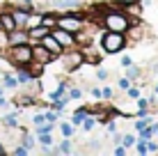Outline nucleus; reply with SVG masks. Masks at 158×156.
Segmentation results:
<instances>
[{
	"instance_id": "obj_1",
	"label": "nucleus",
	"mask_w": 158,
	"mask_h": 156,
	"mask_svg": "<svg viewBox=\"0 0 158 156\" xmlns=\"http://www.w3.org/2000/svg\"><path fill=\"white\" fill-rule=\"evenodd\" d=\"M99 23L103 30H112V32H126L131 28V16L126 14V9H119V2L115 5V9H101Z\"/></svg>"
},
{
	"instance_id": "obj_2",
	"label": "nucleus",
	"mask_w": 158,
	"mask_h": 156,
	"mask_svg": "<svg viewBox=\"0 0 158 156\" xmlns=\"http://www.w3.org/2000/svg\"><path fill=\"white\" fill-rule=\"evenodd\" d=\"M126 46H128L126 32H112V30H103L101 32V51L106 53V55L122 53Z\"/></svg>"
},
{
	"instance_id": "obj_3",
	"label": "nucleus",
	"mask_w": 158,
	"mask_h": 156,
	"mask_svg": "<svg viewBox=\"0 0 158 156\" xmlns=\"http://www.w3.org/2000/svg\"><path fill=\"white\" fill-rule=\"evenodd\" d=\"M57 28L76 35V32H80L85 28V14L76 12V9H69V12H64V14H57Z\"/></svg>"
},
{
	"instance_id": "obj_4",
	"label": "nucleus",
	"mask_w": 158,
	"mask_h": 156,
	"mask_svg": "<svg viewBox=\"0 0 158 156\" xmlns=\"http://www.w3.org/2000/svg\"><path fill=\"white\" fill-rule=\"evenodd\" d=\"M7 57L14 67H28L32 62V46L30 44H16L7 48Z\"/></svg>"
},
{
	"instance_id": "obj_5",
	"label": "nucleus",
	"mask_w": 158,
	"mask_h": 156,
	"mask_svg": "<svg viewBox=\"0 0 158 156\" xmlns=\"http://www.w3.org/2000/svg\"><path fill=\"white\" fill-rule=\"evenodd\" d=\"M60 60L64 62V69L71 74V71H78V69L85 64V53H83V48L73 46V48H67V51L60 55Z\"/></svg>"
},
{
	"instance_id": "obj_6",
	"label": "nucleus",
	"mask_w": 158,
	"mask_h": 156,
	"mask_svg": "<svg viewBox=\"0 0 158 156\" xmlns=\"http://www.w3.org/2000/svg\"><path fill=\"white\" fill-rule=\"evenodd\" d=\"M32 46V60L35 62H41V64H51V62H55L60 60L57 55H53L51 51H48L46 46L41 44V41H35V44H30Z\"/></svg>"
},
{
	"instance_id": "obj_7",
	"label": "nucleus",
	"mask_w": 158,
	"mask_h": 156,
	"mask_svg": "<svg viewBox=\"0 0 158 156\" xmlns=\"http://www.w3.org/2000/svg\"><path fill=\"white\" fill-rule=\"evenodd\" d=\"M51 35H53V37H55V39L60 41V44L64 46V51L76 46V37H73V32H67V30H62V28H53V30H51Z\"/></svg>"
},
{
	"instance_id": "obj_8",
	"label": "nucleus",
	"mask_w": 158,
	"mask_h": 156,
	"mask_svg": "<svg viewBox=\"0 0 158 156\" xmlns=\"http://www.w3.org/2000/svg\"><path fill=\"white\" fill-rule=\"evenodd\" d=\"M41 44H44V46H46V48H48V51H51V53H53V55H57V57H60V55H62V53H64V46H62V44H60V41H57V39H55V37H53V35H51V32H48V35H46V37H44V39H41Z\"/></svg>"
},
{
	"instance_id": "obj_9",
	"label": "nucleus",
	"mask_w": 158,
	"mask_h": 156,
	"mask_svg": "<svg viewBox=\"0 0 158 156\" xmlns=\"http://www.w3.org/2000/svg\"><path fill=\"white\" fill-rule=\"evenodd\" d=\"M16 44H30L25 28H16V30L9 32V46H16Z\"/></svg>"
},
{
	"instance_id": "obj_10",
	"label": "nucleus",
	"mask_w": 158,
	"mask_h": 156,
	"mask_svg": "<svg viewBox=\"0 0 158 156\" xmlns=\"http://www.w3.org/2000/svg\"><path fill=\"white\" fill-rule=\"evenodd\" d=\"M48 32H51V30H48L46 25H35V28H30V30H28V39H30V44H35V41H41L44 37L48 35Z\"/></svg>"
},
{
	"instance_id": "obj_11",
	"label": "nucleus",
	"mask_w": 158,
	"mask_h": 156,
	"mask_svg": "<svg viewBox=\"0 0 158 156\" xmlns=\"http://www.w3.org/2000/svg\"><path fill=\"white\" fill-rule=\"evenodd\" d=\"M28 14H30V9H25V7H16V9H12V16H14V21H16V28H25Z\"/></svg>"
},
{
	"instance_id": "obj_12",
	"label": "nucleus",
	"mask_w": 158,
	"mask_h": 156,
	"mask_svg": "<svg viewBox=\"0 0 158 156\" xmlns=\"http://www.w3.org/2000/svg\"><path fill=\"white\" fill-rule=\"evenodd\" d=\"M0 28H2V30H7V32L16 30V21H14L12 12H0Z\"/></svg>"
},
{
	"instance_id": "obj_13",
	"label": "nucleus",
	"mask_w": 158,
	"mask_h": 156,
	"mask_svg": "<svg viewBox=\"0 0 158 156\" xmlns=\"http://www.w3.org/2000/svg\"><path fill=\"white\" fill-rule=\"evenodd\" d=\"M76 46H78V48H85V46H89L92 44V35H89V32H87L85 28L83 30H80V32H76Z\"/></svg>"
},
{
	"instance_id": "obj_14",
	"label": "nucleus",
	"mask_w": 158,
	"mask_h": 156,
	"mask_svg": "<svg viewBox=\"0 0 158 156\" xmlns=\"http://www.w3.org/2000/svg\"><path fill=\"white\" fill-rule=\"evenodd\" d=\"M53 2V7H57V9H76L78 7V0H51Z\"/></svg>"
},
{
	"instance_id": "obj_15",
	"label": "nucleus",
	"mask_w": 158,
	"mask_h": 156,
	"mask_svg": "<svg viewBox=\"0 0 158 156\" xmlns=\"http://www.w3.org/2000/svg\"><path fill=\"white\" fill-rule=\"evenodd\" d=\"M41 25H46L48 30L57 28V14H41Z\"/></svg>"
},
{
	"instance_id": "obj_16",
	"label": "nucleus",
	"mask_w": 158,
	"mask_h": 156,
	"mask_svg": "<svg viewBox=\"0 0 158 156\" xmlns=\"http://www.w3.org/2000/svg\"><path fill=\"white\" fill-rule=\"evenodd\" d=\"M16 80H19V83H23V85H28V83H32L35 78L30 76V71H28L25 67H19V71H16Z\"/></svg>"
},
{
	"instance_id": "obj_17",
	"label": "nucleus",
	"mask_w": 158,
	"mask_h": 156,
	"mask_svg": "<svg viewBox=\"0 0 158 156\" xmlns=\"http://www.w3.org/2000/svg\"><path fill=\"white\" fill-rule=\"evenodd\" d=\"M94 126H96V117H94V115L89 112V115H87L85 120H83V124H80V129H83V131L87 133V131H94Z\"/></svg>"
},
{
	"instance_id": "obj_18",
	"label": "nucleus",
	"mask_w": 158,
	"mask_h": 156,
	"mask_svg": "<svg viewBox=\"0 0 158 156\" xmlns=\"http://www.w3.org/2000/svg\"><path fill=\"white\" fill-rule=\"evenodd\" d=\"M55 154H73V147H71V140L69 138H64L62 142H60V147L55 149Z\"/></svg>"
},
{
	"instance_id": "obj_19",
	"label": "nucleus",
	"mask_w": 158,
	"mask_h": 156,
	"mask_svg": "<svg viewBox=\"0 0 158 156\" xmlns=\"http://www.w3.org/2000/svg\"><path fill=\"white\" fill-rule=\"evenodd\" d=\"M35 25H41V14H28V21H25V30L35 28Z\"/></svg>"
},
{
	"instance_id": "obj_20",
	"label": "nucleus",
	"mask_w": 158,
	"mask_h": 156,
	"mask_svg": "<svg viewBox=\"0 0 158 156\" xmlns=\"http://www.w3.org/2000/svg\"><path fill=\"white\" fill-rule=\"evenodd\" d=\"M60 131H62V136H64V138H71V136H73V131H76V126L71 124V122H62V124H60Z\"/></svg>"
},
{
	"instance_id": "obj_21",
	"label": "nucleus",
	"mask_w": 158,
	"mask_h": 156,
	"mask_svg": "<svg viewBox=\"0 0 158 156\" xmlns=\"http://www.w3.org/2000/svg\"><path fill=\"white\" fill-rule=\"evenodd\" d=\"M9 48V32L0 28V51H7Z\"/></svg>"
},
{
	"instance_id": "obj_22",
	"label": "nucleus",
	"mask_w": 158,
	"mask_h": 156,
	"mask_svg": "<svg viewBox=\"0 0 158 156\" xmlns=\"http://www.w3.org/2000/svg\"><path fill=\"white\" fill-rule=\"evenodd\" d=\"M2 83H5V87H9V90H16V87H19V80H16L14 76H9V74H5Z\"/></svg>"
},
{
	"instance_id": "obj_23",
	"label": "nucleus",
	"mask_w": 158,
	"mask_h": 156,
	"mask_svg": "<svg viewBox=\"0 0 158 156\" xmlns=\"http://www.w3.org/2000/svg\"><path fill=\"white\" fill-rule=\"evenodd\" d=\"M37 138H39V142L44 147H51L53 145V133H37Z\"/></svg>"
},
{
	"instance_id": "obj_24",
	"label": "nucleus",
	"mask_w": 158,
	"mask_h": 156,
	"mask_svg": "<svg viewBox=\"0 0 158 156\" xmlns=\"http://www.w3.org/2000/svg\"><path fill=\"white\" fill-rule=\"evenodd\" d=\"M135 152H138V154H149V149H147V140H144V138H140V140H135Z\"/></svg>"
},
{
	"instance_id": "obj_25",
	"label": "nucleus",
	"mask_w": 158,
	"mask_h": 156,
	"mask_svg": "<svg viewBox=\"0 0 158 156\" xmlns=\"http://www.w3.org/2000/svg\"><path fill=\"white\" fill-rule=\"evenodd\" d=\"M53 122H41V124H37V133H53Z\"/></svg>"
},
{
	"instance_id": "obj_26",
	"label": "nucleus",
	"mask_w": 158,
	"mask_h": 156,
	"mask_svg": "<svg viewBox=\"0 0 158 156\" xmlns=\"http://www.w3.org/2000/svg\"><path fill=\"white\" fill-rule=\"evenodd\" d=\"M126 78H131V80H135V78H140V69L138 67H126Z\"/></svg>"
},
{
	"instance_id": "obj_27",
	"label": "nucleus",
	"mask_w": 158,
	"mask_h": 156,
	"mask_svg": "<svg viewBox=\"0 0 158 156\" xmlns=\"http://www.w3.org/2000/svg\"><path fill=\"white\" fill-rule=\"evenodd\" d=\"M5 124H7L9 129H16V126H19V120H16V112H14V115H7V117H5Z\"/></svg>"
},
{
	"instance_id": "obj_28",
	"label": "nucleus",
	"mask_w": 158,
	"mask_h": 156,
	"mask_svg": "<svg viewBox=\"0 0 158 156\" xmlns=\"http://www.w3.org/2000/svg\"><path fill=\"white\" fill-rule=\"evenodd\" d=\"M44 117H46V122H53V124H55L60 115H57V110H53V108H51L48 112H44Z\"/></svg>"
},
{
	"instance_id": "obj_29",
	"label": "nucleus",
	"mask_w": 158,
	"mask_h": 156,
	"mask_svg": "<svg viewBox=\"0 0 158 156\" xmlns=\"http://www.w3.org/2000/svg\"><path fill=\"white\" fill-rule=\"evenodd\" d=\"M122 142H124V147L135 145V136H133V133H124V136H122Z\"/></svg>"
},
{
	"instance_id": "obj_30",
	"label": "nucleus",
	"mask_w": 158,
	"mask_h": 156,
	"mask_svg": "<svg viewBox=\"0 0 158 156\" xmlns=\"http://www.w3.org/2000/svg\"><path fill=\"white\" fill-rule=\"evenodd\" d=\"M147 149H149L151 154H156L158 152V138L154 140V138H149V140H147Z\"/></svg>"
},
{
	"instance_id": "obj_31",
	"label": "nucleus",
	"mask_w": 158,
	"mask_h": 156,
	"mask_svg": "<svg viewBox=\"0 0 158 156\" xmlns=\"http://www.w3.org/2000/svg\"><path fill=\"white\" fill-rule=\"evenodd\" d=\"M16 103H19V106H32V103H35V99H32V96H19Z\"/></svg>"
},
{
	"instance_id": "obj_32",
	"label": "nucleus",
	"mask_w": 158,
	"mask_h": 156,
	"mask_svg": "<svg viewBox=\"0 0 158 156\" xmlns=\"http://www.w3.org/2000/svg\"><path fill=\"white\" fill-rule=\"evenodd\" d=\"M80 96H83L80 87H69V99H80Z\"/></svg>"
},
{
	"instance_id": "obj_33",
	"label": "nucleus",
	"mask_w": 158,
	"mask_h": 156,
	"mask_svg": "<svg viewBox=\"0 0 158 156\" xmlns=\"http://www.w3.org/2000/svg\"><path fill=\"white\" fill-rule=\"evenodd\" d=\"M119 90H128L131 87V78H126V76H122V78H119Z\"/></svg>"
},
{
	"instance_id": "obj_34",
	"label": "nucleus",
	"mask_w": 158,
	"mask_h": 156,
	"mask_svg": "<svg viewBox=\"0 0 158 156\" xmlns=\"http://www.w3.org/2000/svg\"><path fill=\"white\" fill-rule=\"evenodd\" d=\"M126 92H128V96H131V99H138V96H140V87H135V85H131V87L126 90Z\"/></svg>"
},
{
	"instance_id": "obj_35",
	"label": "nucleus",
	"mask_w": 158,
	"mask_h": 156,
	"mask_svg": "<svg viewBox=\"0 0 158 156\" xmlns=\"http://www.w3.org/2000/svg\"><path fill=\"white\" fill-rule=\"evenodd\" d=\"M14 154H16V156H25V154H30V147L21 145V147H16V149H14Z\"/></svg>"
},
{
	"instance_id": "obj_36",
	"label": "nucleus",
	"mask_w": 158,
	"mask_h": 156,
	"mask_svg": "<svg viewBox=\"0 0 158 156\" xmlns=\"http://www.w3.org/2000/svg\"><path fill=\"white\" fill-rule=\"evenodd\" d=\"M101 92H103V99H112V96H115V92H112V87H103Z\"/></svg>"
},
{
	"instance_id": "obj_37",
	"label": "nucleus",
	"mask_w": 158,
	"mask_h": 156,
	"mask_svg": "<svg viewBox=\"0 0 158 156\" xmlns=\"http://www.w3.org/2000/svg\"><path fill=\"white\" fill-rule=\"evenodd\" d=\"M89 92H92V96H94V99H103V92H101V87H92Z\"/></svg>"
},
{
	"instance_id": "obj_38",
	"label": "nucleus",
	"mask_w": 158,
	"mask_h": 156,
	"mask_svg": "<svg viewBox=\"0 0 158 156\" xmlns=\"http://www.w3.org/2000/svg\"><path fill=\"white\" fill-rule=\"evenodd\" d=\"M108 76H110V74L103 71V69H99V71H96V78H99V80H108Z\"/></svg>"
},
{
	"instance_id": "obj_39",
	"label": "nucleus",
	"mask_w": 158,
	"mask_h": 156,
	"mask_svg": "<svg viewBox=\"0 0 158 156\" xmlns=\"http://www.w3.org/2000/svg\"><path fill=\"white\" fill-rule=\"evenodd\" d=\"M32 122H35V124H41V122H46V117H44V112H39V115H35V117H32Z\"/></svg>"
},
{
	"instance_id": "obj_40",
	"label": "nucleus",
	"mask_w": 158,
	"mask_h": 156,
	"mask_svg": "<svg viewBox=\"0 0 158 156\" xmlns=\"http://www.w3.org/2000/svg\"><path fill=\"white\" fill-rule=\"evenodd\" d=\"M131 64H133V60H131L128 55H124L122 57V67H131Z\"/></svg>"
},
{
	"instance_id": "obj_41",
	"label": "nucleus",
	"mask_w": 158,
	"mask_h": 156,
	"mask_svg": "<svg viewBox=\"0 0 158 156\" xmlns=\"http://www.w3.org/2000/svg\"><path fill=\"white\" fill-rule=\"evenodd\" d=\"M133 2H140V0H119V7H126V5H133Z\"/></svg>"
},
{
	"instance_id": "obj_42",
	"label": "nucleus",
	"mask_w": 158,
	"mask_h": 156,
	"mask_svg": "<svg viewBox=\"0 0 158 156\" xmlns=\"http://www.w3.org/2000/svg\"><path fill=\"white\" fill-rule=\"evenodd\" d=\"M115 154H117V156H124V154H126V147H117Z\"/></svg>"
},
{
	"instance_id": "obj_43",
	"label": "nucleus",
	"mask_w": 158,
	"mask_h": 156,
	"mask_svg": "<svg viewBox=\"0 0 158 156\" xmlns=\"http://www.w3.org/2000/svg\"><path fill=\"white\" fill-rule=\"evenodd\" d=\"M151 74H158V62H154V64H151Z\"/></svg>"
},
{
	"instance_id": "obj_44",
	"label": "nucleus",
	"mask_w": 158,
	"mask_h": 156,
	"mask_svg": "<svg viewBox=\"0 0 158 156\" xmlns=\"http://www.w3.org/2000/svg\"><path fill=\"white\" fill-rule=\"evenodd\" d=\"M5 94V87H2V85H0V96H2Z\"/></svg>"
},
{
	"instance_id": "obj_45",
	"label": "nucleus",
	"mask_w": 158,
	"mask_h": 156,
	"mask_svg": "<svg viewBox=\"0 0 158 156\" xmlns=\"http://www.w3.org/2000/svg\"><path fill=\"white\" fill-rule=\"evenodd\" d=\"M5 154V149H2V145H0V156H2Z\"/></svg>"
},
{
	"instance_id": "obj_46",
	"label": "nucleus",
	"mask_w": 158,
	"mask_h": 156,
	"mask_svg": "<svg viewBox=\"0 0 158 156\" xmlns=\"http://www.w3.org/2000/svg\"><path fill=\"white\" fill-rule=\"evenodd\" d=\"M0 106H5V99H2V96H0Z\"/></svg>"
},
{
	"instance_id": "obj_47",
	"label": "nucleus",
	"mask_w": 158,
	"mask_h": 156,
	"mask_svg": "<svg viewBox=\"0 0 158 156\" xmlns=\"http://www.w3.org/2000/svg\"><path fill=\"white\" fill-rule=\"evenodd\" d=\"M154 92H156V94H158V85H156V87H154Z\"/></svg>"
},
{
	"instance_id": "obj_48",
	"label": "nucleus",
	"mask_w": 158,
	"mask_h": 156,
	"mask_svg": "<svg viewBox=\"0 0 158 156\" xmlns=\"http://www.w3.org/2000/svg\"><path fill=\"white\" fill-rule=\"evenodd\" d=\"M156 138H158V126H156Z\"/></svg>"
}]
</instances>
